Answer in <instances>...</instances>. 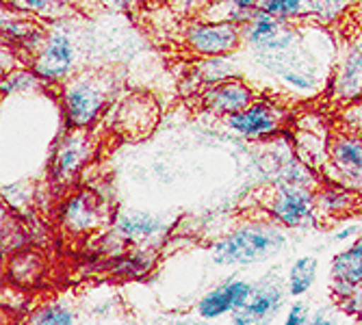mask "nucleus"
Segmentation results:
<instances>
[{
  "label": "nucleus",
  "instance_id": "1",
  "mask_svg": "<svg viewBox=\"0 0 362 325\" xmlns=\"http://www.w3.org/2000/svg\"><path fill=\"white\" fill-rule=\"evenodd\" d=\"M284 243H286L284 235L276 230V228L250 225L219 239L211 247V256L221 267L252 265V263H258V260L276 256L284 247Z\"/></svg>",
  "mask_w": 362,
  "mask_h": 325
},
{
  "label": "nucleus",
  "instance_id": "2",
  "mask_svg": "<svg viewBox=\"0 0 362 325\" xmlns=\"http://www.w3.org/2000/svg\"><path fill=\"white\" fill-rule=\"evenodd\" d=\"M327 167L334 182L362 193V135L358 130H341L330 137Z\"/></svg>",
  "mask_w": 362,
  "mask_h": 325
},
{
  "label": "nucleus",
  "instance_id": "3",
  "mask_svg": "<svg viewBox=\"0 0 362 325\" xmlns=\"http://www.w3.org/2000/svg\"><path fill=\"white\" fill-rule=\"evenodd\" d=\"M243 28L235 22L197 20L187 28V46L202 57H226L239 48Z\"/></svg>",
  "mask_w": 362,
  "mask_h": 325
},
{
  "label": "nucleus",
  "instance_id": "4",
  "mask_svg": "<svg viewBox=\"0 0 362 325\" xmlns=\"http://www.w3.org/2000/svg\"><path fill=\"white\" fill-rule=\"evenodd\" d=\"M107 105V93L95 78H74L63 89V109L74 128L91 126Z\"/></svg>",
  "mask_w": 362,
  "mask_h": 325
},
{
  "label": "nucleus",
  "instance_id": "5",
  "mask_svg": "<svg viewBox=\"0 0 362 325\" xmlns=\"http://www.w3.org/2000/svg\"><path fill=\"white\" fill-rule=\"evenodd\" d=\"M284 117H286L284 109L267 100H260V102H252L247 109L235 115H228L226 124L233 128L235 133L247 139H262V137L276 135L284 124Z\"/></svg>",
  "mask_w": 362,
  "mask_h": 325
},
{
  "label": "nucleus",
  "instance_id": "6",
  "mask_svg": "<svg viewBox=\"0 0 362 325\" xmlns=\"http://www.w3.org/2000/svg\"><path fill=\"white\" fill-rule=\"evenodd\" d=\"M72 65H74V44L70 35L63 30H54L42 44V50L35 63H33V72L42 81L54 83L68 76Z\"/></svg>",
  "mask_w": 362,
  "mask_h": 325
},
{
  "label": "nucleus",
  "instance_id": "7",
  "mask_svg": "<svg viewBox=\"0 0 362 325\" xmlns=\"http://www.w3.org/2000/svg\"><path fill=\"white\" fill-rule=\"evenodd\" d=\"M274 219L284 228H302L315 221V198L306 187L286 184L269 206Z\"/></svg>",
  "mask_w": 362,
  "mask_h": 325
},
{
  "label": "nucleus",
  "instance_id": "8",
  "mask_svg": "<svg viewBox=\"0 0 362 325\" xmlns=\"http://www.w3.org/2000/svg\"><path fill=\"white\" fill-rule=\"evenodd\" d=\"M254 102V89L241 78H223L211 83L202 93V105L213 115H235Z\"/></svg>",
  "mask_w": 362,
  "mask_h": 325
},
{
  "label": "nucleus",
  "instance_id": "9",
  "mask_svg": "<svg viewBox=\"0 0 362 325\" xmlns=\"http://www.w3.org/2000/svg\"><path fill=\"white\" fill-rule=\"evenodd\" d=\"M91 156V143L85 135V128H76L72 135L65 137L52 158V176L57 182H72Z\"/></svg>",
  "mask_w": 362,
  "mask_h": 325
},
{
  "label": "nucleus",
  "instance_id": "10",
  "mask_svg": "<svg viewBox=\"0 0 362 325\" xmlns=\"http://www.w3.org/2000/svg\"><path fill=\"white\" fill-rule=\"evenodd\" d=\"M254 292V286L245 280H228L226 284L213 288L211 292L200 300L197 304V312L202 319H217L228 312H235L245 308Z\"/></svg>",
  "mask_w": 362,
  "mask_h": 325
},
{
  "label": "nucleus",
  "instance_id": "11",
  "mask_svg": "<svg viewBox=\"0 0 362 325\" xmlns=\"http://www.w3.org/2000/svg\"><path fill=\"white\" fill-rule=\"evenodd\" d=\"M100 200L95 198V193L89 191H81L76 195L65 202L63 206V215L61 221L74 235H83L89 232L100 223Z\"/></svg>",
  "mask_w": 362,
  "mask_h": 325
},
{
  "label": "nucleus",
  "instance_id": "12",
  "mask_svg": "<svg viewBox=\"0 0 362 325\" xmlns=\"http://www.w3.org/2000/svg\"><path fill=\"white\" fill-rule=\"evenodd\" d=\"M262 0H213L202 9V20L213 22H235L245 26L260 11Z\"/></svg>",
  "mask_w": 362,
  "mask_h": 325
},
{
  "label": "nucleus",
  "instance_id": "13",
  "mask_svg": "<svg viewBox=\"0 0 362 325\" xmlns=\"http://www.w3.org/2000/svg\"><path fill=\"white\" fill-rule=\"evenodd\" d=\"M358 202H360V193L354 189H347L339 182H334L330 187H323L317 198V204L325 215H337V217L349 215L351 211H356Z\"/></svg>",
  "mask_w": 362,
  "mask_h": 325
},
{
  "label": "nucleus",
  "instance_id": "14",
  "mask_svg": "<svg viewBox=\"0 0 362 325\" xmlns=\"http://www.w3.org/2000/svg\"><path fill=\"white\" fill-rule=\"evenodd\" d=\"M160 230V219L150 213H128L119 215L115 221V232L128 241L150 239Z\"/></svg>",
  "mask_w": 362,
  "mask_h": 325
},
{
  "label": "nucleus",
  "instance_id": "15",
  "mask_svg": "<svg viewBox=\"0 0 362 325\" xmlns=\"http://www.w3.org/2000/svg\"><path fill=\"white\" fill-rule=\"evenodd\" d=\"M282 297H284V292H282L280 286H276V284H265V286H260V288H254L250 302H247L245 308H241V310H245V312L254 319V323L265 321V319L274 317V314L280 310Z\"/></svg>",
  "mask_w": 362,
  "mask_h": 325
},
{
  "label": "nucleus",
  "instance_id": "16",
  "mask_svg": "<svg viewBox=\"0 0 362 325\" xmlns=\"http://www.w3.org/2000/svg\"><path fill=\"white\" fill-rule=\"evenodd\" d=\"M332 280L362 284V241H356L332 258Z\"/></svg>",
  "mask_w": 362,
  "mask_h": 325
},
{
  "label": "nucleus",
  "instance_id": "17",
  "mask_svg": "<svg viewBox=\"0 0 362 325\" xmlns=\"http://www.w3.org/2000/svg\"><path fill=\"white\" fill-rule=\"evenodd\" d=\"M337 95L345 100L362 98V52H356L345 61L341 74L337 76Z\"/></svg>",
  "mask_w": 362,
  "mask_h": 325
},
{
  "label": "nucleus",
  "instance_id": "18",
  "mask_svg": "<svg viewBox=\"0 0 362 325\" xmlns=\"http://www.w3.org/2000/svg\"><path fill=\"white\" fill-rule=\"evenodd\" d=\"M278 35H280V20L265 11H258L252 18V22L245 24V32H243V37L256 48L269 46Z\"/></svg>",
  "mask_w": 362,
  "mask_h": 325
},
{
  "label": "nucleus",
  "instance_id": "19",
  "mask_svg": "<svg viewBox=\"0 0 362 325\" xmlns=\"http://www.w3.org/2000/svg\"><path fill=\"white\" fill-rule=\"evenodd\" d=\"M317 278V258L315 256H302L298 258L288 269V292L293 297H302L313 288Z\"/></svg>",
  "mask_w": 362,
  "mask_h": 325
},
{
  "label": "nucleus",
  "instance_id": "20",
  "mask_svg": "<svg viewBox=\"0 0 362 325\" xmlns=\"http://www.w3.org/2000/svg\"><path fill=\"white\" fill-rule=\"evenodd\" d=\"M44 276V260L35 252H24L11 260V278L20 284H35Z\"/></svg>",
  "mask_w": 362,
  "mask_h": 325
},
{
  "label": "nucleus",
  "instance_id": "21",
  "mask_svg": "<svg viewBox=\"0 0 362 325\" xmlns=\"http://www.w3.org/2000/svg\"><path fill=\"white\" fill-rule=\"evenodd\" d=\"M74 321H76L74 314L61 304L44 306L37 312H33L28 319V323H33V325H72Z\"/></svg>",
  "mask_w": 362,
  "mask_h": 325
},
{
  "label": "nucleus",
  "instance_id": "22",
  "mask_svg": "<svg viewBox=\"0 0 362 325\" xmlns=\"http://www.w3.org/2000/svg\"><path fill=\"white\" fill-rule=\"evenodd\" d=\"M306 5H308V0H262L260 11H265L278 20H288V18L300 16Z\"/></svg>",
  "mask_w": 362,
  "mask_h": 325
},
{
  "label": "nucleus",
  "instance_id": "23",
  "mask_svg": "<svg viewBox=\"0 0 362 325\" xmlns=\"http://www.w3.org/2000/svg\"><path fill=\"white\" fill-rule=\"evenodd\" d=\"M72 0H7V5L24 11V13H37V16H48L52 9L70 5Z\"/></svg>",
  "mask_w": 362,
  "mask_h": 325
},
{
  "label": "nucleus",
  "instance_id": "24",
  "mask_svg": "<svg viewBox=\"0 0 362 325\" xmlns=\"http://www.w3.org/2000/svg\"><path fill=\"white\" fill-rule=\"evenodd\" d=\"M337 302H339V308H341L345 314L362 319V284L354 286L349 292H345V295L339 297Z\"/></svg>",
  "mask_w": 362,
  "mask_h": 325
},
{
  "label": "nucleus",
  "instance_id": "25",
  "mask_svg": "<svg viewBox=\"0 0 362 325\" xmlns=\"http://www.w3.org/2000/svg\"><path fill=\"white\" fill-rule=\"evenodd\" d=\"M37 74L35 72H11L9 78L3 81V91L5 93H13V91H26V87L37 85Z\"/></svg>",
  "mask_w": 362,
  "mask_h": 325
},
{
  "label": "nucleus",
  "instance_id": "26",
  "mask_svg": "<svg viewBox=\"0 0 362 325\" xmlns=\"http://www.w3.org/2000/svg\"><path fill=\"white\" fill-rule=\"evenodd\" d=\"M308 7L321 20H332L343 9V0H308Z\"/></svg>",
  "mask_w": 362,
  "mask_h": 325
},
{
  "label": "nucleus",
  "instance_id": "27",
  "mask_svg": "<svg viewBox=\"0 0 362 325\" xmlns=\"http://www.w3.org/2000/svg\"><path fill=\"white\" fill-rule=\"evenodd\" d=\"M308 317H310L308 304H304V302H295V304L288 308L284 323H286V325H304V323H308Z\"/></svg>",
  "mask_w": 362,
  "mask_h": 325
},
{
  "label": "nucleus",
  "instance_id": "28",
  "mask_svg": "<svg viewBox=\"0 0 362 325\" xmlns=\"http://www.w3.org/2000/svg\"><path fill=\"white\" fill-rule=\"evenodd\" d=\"M284 81L300 91L315 87V78L310 74H304V72H284Z\"/></svg>",
  "mask_w": 362,
  "mask_h": 325
},
{
  "label": "nucleus",
  "instance_id": "29",
  "mask_svg": "<svg viewBox=\"0 0 362 325\" xmlns=\"http://www.w3.org/2000/svg\"><path fill=\"white\" fill-rule=\"evenodd\" d=\"M345 119H347V124H349L354 130H362V102L349 107L347 113H345Z\"/></svg>",
  "mask_w": 362,
  "mask_h": 325
},
{
  "label": "nucleus",
  "instance_id": "30",
  "mask_svg": "<svg viewBox=\"0 0 362 325\" xmlns=\"http://www.w3.org/2000/svg\"><path fill=\"white\" fill-rule=\"evenodd\" d=\"M139 3L141 0H103V5H107L109 9H115V11H130Z\"/></svg>",
  "mask_w": 362,
  "mask_h": 325
},
{
  "label": "nucleus",
  "instance_id": "31",
  "mask_svg": "<svg viewBox=\"0 0 362 325\" xmlns=\"http://www.w3.org/2000/svg\"><path fill=\"white\" fill-rule=\"evenodd\" d=\"M360 228H362V225H347V228H343L341 232H337L332 239H334L337 243H343V241H347V239L360 237Z\"/></svg>",
  "mask_w": 362,
  "mask_h": 325
},
{
  "label": "nucleus",
  "instance_id": "32",
  "mask_svg": "<svg viewBox=\"0 0 362 325\" xmlns=\"http://www.w3.org/2000/svg\"><path fill=\"white\" fill-rule=\"evenodd\" d=\"M189 3L197 5V7H206L209 3H213V0H189Z\"/></svg>",
  "mask_w": 362,
  "mask_h": 325
},
{
  "label": "nucleus",
  "instance_id": "33",
  "mask_svg": "<svg viewBox=\"0 0 362 325\" xmlns=\"http://www.w3.org/2000/svg\"><path fill=\"white\" fill-rule=\"evenodd\" d=\"M152 3H158V5H174L178 0H152Z\"/></svg>",
  "mask_w": 362,
  "mask_h": 325
},
{
  "label": "nucleus",
  "instance_id": "34",
  "mask_svg": "<svg viewBox=\"0 0 362 325\" xmlns=\"http://www.w3.org/2000/svg\"><path fill=\"white\" fill-rule=\"evenodd\" d=\"M358 241H362V228H360V237H358Z\"/></svg>",
  "mask_w": 362,
  "mask_h": 325
}]
</instances>
